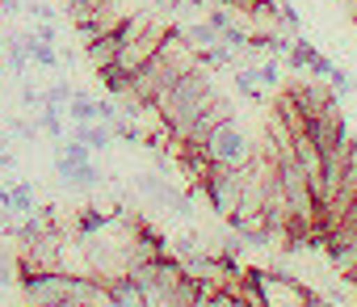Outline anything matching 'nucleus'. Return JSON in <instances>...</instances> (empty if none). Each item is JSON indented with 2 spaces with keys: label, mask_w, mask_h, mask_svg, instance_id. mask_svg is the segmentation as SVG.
I'll return each mask as SVG.
<instances>
[{
  "label": "nucleus",
  "mask_w": 357,
  "mask_h": 307,
  "mask_svg": "<svg viewBox=\"0 0 357 307\" xmlns=\"http://www.w3.org/2000/svg\"><path fill=\"white\" fill-rule=\"evenodd\" d=\"M38 130H43V135H51V139H63V135H68L63 110H51V105H43V110H38Z\"/></svg>",
  "instance_id": "nucleus-16"
},
{
  "label": "nucleus",
  "mask_w": 357,
  "mask_h": 307,
  "mask_svg": "<svg viewBox=\"0 0 357 307\" xmlns=\"http://www.w3.org/2000/svg\"><path fill=\"white\" fill-rule=\"evenodd\" d=\"M164 38H168V26L151 13V22H147L139 34H130V38L122 43V51H118V68L135 76V72H139V68H143V63L160 51V43H164Z\"/></svg>",
  "instance_id": "nucleus-3"
},
{
  "label": "nucleus",
  "mask_w": 357,
  "mask_h": 307,
  "mask_svg": "<svg viewBox=\"0 0 357 307\" xmlns=\"http://www.w3.org/2000/svg\"><path fill=\"white\" fill-rule=\"evenodd\" d=\"M202 151H206V160H211V165H227V169L248 165V160L257 156V147H252L248 130H244L236 118H231V122H223V126H215V130L206 135Z\"/></svg>",
  "instance_id": "nucleus-2"
},
{
  "label": "nucleus",
  "mask_w": 357,
  "mask_h": 307,
  "mask_svg": "<svg viewBox=\"0 0 357 307\" xmlns=\"http://www.w3.org/2000/svg\"><path fill=\"white\" fill-rule=\"evenodd\" d=\"M206 26H211V30H219V38H223V30H227V26H236V22H231L227 5H219V9H211V13H206Z\"/></svg>",
  "instance_id": "nucleus-23"
},
{
  "label": "nucleus",
  "mask_w": 357,
  "mask_h": 307,
  "mask_svg": "<svg viewBox=\"0 0 357 307\" xmlns=\"http://www.w3.org/2000/svg\"><path fill=\"white\" fill-rule=\"evenodd\" d=\"M349 286H353V290H357V269H353V274H349Z\"/></svg>",
  "instance_id": "nucleus-34"
},
{
  "label": "nucleus",
  "mask_w": 357,
  "mask_h": 307,
  "mask_svg": "<svg viewBox=\"0 0 357 307\" xmlns=\"http://www.w3.org/2000/svg\"><path fill=\"white\" fill-rule=\"evenodd\" d=\"M97 76H101V84H105V93H109V97H122V93L130 89V72H122L118 63H109V68H101Z\"/></svg>",
  "instance_id": "nucleus-15"
},
{
  "label": "nucleus",
  "mask_w": 357,
  "mask_h": 307,
  "mask_svg": "<svg viewBox=\"0 0 357 307\" xmlns=\"http://www.w3.org/2000/svg\"><path fill=\"white\" fill-rule=\"evenodd\" d=\"M357 240V198L349 202V211H344V219H340V227L324 240V248H328V257H336V253H344L349 244Z\"/></svg>",
  "instance_id": "nucleus-10"
},
{
  "label": "nucleus",
  "mask_w": 357,
  "mask_h": 307,
  "mask_svg": "<svg viewBox=\"0 0 357 307\" xmlns=\"http://www.w3.org/2000/svg\"><path fill=\"white\" fill-rule=\"evenodd\" d=\"M26 13H30L34 22H55V9H51V5H43V0H30Z\"/></svg>",
  "instance_id": "nucleus-28"
},
{
  "label": "nucleus",
  "mask_w": 357,
  "mask_h": 307,
  "mask_svg": "<svg viewBox=\"0 0 357 307\" xmlns=\"http://www.w3.org/2000/svg\"><path fill=\"white\" fill-rule=\"evenodd\" d=\"M265 299H269V307H303L307 286L286 278V274H265Z\"/></svg>",
  "instance_id": "nucleus-6"
},
{
  "label": "nucleus",
  "mask_w": 357,
  "mask_h": 307,
  "mask_svg": "<svg viewBox=\"0 0 357 307\" xmlns=\"http://www.w3.org/2000/svg\"><path fill=\"white\" fill-rule=\"evenodd\" d=\"M34 38L55 47V43H59V30H55V22H38V26H34Z\"/></svg>",
  "instance_id": "nucleus-29"
},
{
  "label": "nucleus",
  "mask_w": 357,
  "mask_h": 307,
  "mask_svg": "<svg viewBox=\"0 0 357 307\" xmlns=\"http://www.w3.org/2000/svg\"><path fill=\"white\" fill-rule=\"evenodd\" d=\"M72 122H93L97 118V101L89 97V93H80V89H72V101H68V110H63Z\"/></svg>",
  "instance_id": "nucleus-14"
},
{
  "label": "nucleus",
  "mask_w": 357,
  "mask_h": 307,
  "mask_svg": "<svg viewBox=\"0 0 357 307\" xmlns=\"http://www.w3.org/2000/svg\"><path fill=\"white\" fill-rule=\"evenodd\" d=\"M30 63H38V68H55L59 63V51L51 43H38L34 30H30Z\"/></svg>",
  "instance_id": "nucleus-17"
},
{
  "label": "nucleus",
  "mask_w": 357,
  "mask_h": 307,
  "mask_svg": "<svg viewBox=\"0 0 357 307\" xmlns=\"http://www.w3.org/2000/svg\"><path fill=\"white\" fill-rule=\"evenodd\" d=\"M236 118V105H231V97H223L219 89L211 93V101L202 105V114H198V122H194V130H190V139H181V143H206V135L215 130V126H223V122H231Z\"/></svg>",
  "instance_id": "nucleus-4"
},
{
  "label": "nucleus",
  "mask_w": 357,
  "mask_h": 307,
  "mask_svg": "<svg viewBox=\"0 0 357 307\" xmlns=\"http://www.w3.org/2000/svg\"><path fill=\"white\" fill-rule=\"evenodd\" d=\"M340 5H344V13H349V17L357 22V0H340Z\"/></svg>",
  "instance_id": "nucleus-33"
},
{
  "label": "nucleus",
  "mask_w": 357,
  "mask_h": 307,
  "mask_svg": "<svg viewBox=\"0 0 357 307\" xmlns=\"http://www.w3.org/2000/svg\"><path fill=\"white\" fill-rule=\"evenodd\" d=\"M9 135H22V139H38L43 130H38V122H26V118H13V122H9Z\"/></svg>",
  "instance_id": "nucleus-27"
},
{
  "label": "nucleus",
  "mask_w": 357,
  "mask_h": 307,
  "mask_svg": "<svg viewBox=\"0 0 357 307\" xmlns=\"http://www.w3.org/2000/svg\"><path fill=\"white\" fill-rule=\"evenodd\" d=\"M101 282H105L109 307H143V294H139V286H135L130 274H114V278H101Z\"/></svg>",
  "instance_id": "nucleus-8"
},
{
  "label": "nucleus",
  "mask_w": 357,
  "mask_h": 307,
  "mask_svg": "<svg viewBox=\"0 0 357 307\" xmlns=\"http://www.w3.org/2000/svg\"><path fill=\"white\" fill-rule=\"evenodd\" d=\"M68 135H72V139H80L89 151H105V147L114 143V130H109L105 122H97V118H93V122H72V130H68Z\"/></svg>",
  "instance_id": "nucleus-9"
},
{
  "label": "nucleus",
  "mask_w": 357,
  "mask_h": 307,
  "mask_svg": "<svg viewBox=\"0 0 357 307\" xmlns=\"http://www.w3.org/2000/svg\"><path fill=\"white\" fill-rule=\"evenodd\" d=\"M311 55H315V47H311V43H303V38H294V43H290V51H286V63H290V68H298V72H307Z\"/></svg>",
  "instance_id": "nucleus-19"
},
{
  "label": "nucleus",
  "mask_w": 357,
  "mask_h": 307,
  "mask_svg": "<svg viewBox=\"0 0 357 307\" xmlns=\"http://www.w3.org/2000/svg\"><path fill=\"white\" fill-rule=\"evenodd\" d=\"M5 190H9V202H5V207H9L13 215H22V219H26V215L38 207V202H34V186H30V181H9Z\"/></svg>",
  "instance_id": "nucleus-11"
},
{
  "label": "nucleus",
  "mask_w": 357,
  "mask_h": 307,
  "mask_svg": "<svg viewBox=\"0 0 357 307\" xmlns=\"http://www.w3.org/2000/svg\"><path fill=\"white\" fill-rule=\"evenodd\" d=\"M68 101H72V84H63V80L43 93V105H51V110H68Z\"/></svg>",
  "instance_id": "nucleus-21"
},
{
  "label": "nucleus",
  "mask_w": 357,
  "mask_h": 307,
  "mask_svg": "<svg viewBox=\"0 0 357 307\" xmlns=\"http://www.w3.org/2000/svg\"><path fill=\"white\" fill-rule=\"evenodd\" d=\"M332 265H336V269H340V274L349 278V274L357 269V240H353V244H349L344 253H336V257H332Z\"/></svg>",
  "instance_id": "nucleus-22"
},
{
  "label": "nucleus",
  "mask_w": 357,
  "mask_h": 307,
  "mask_svg": "<svg viewBox=\"0 0 357 307\" xmlns=\"http://www.w3.org/2000/svg\"><path fill=\"white\" fill-rule=\"evenodd\" d=\"M307 72H311L315 80H328V76H332V59H324V55L315 51V55H311V63H307Z\"/></svg>",
  "instance_id": "nucleus-26"
},
{
  "label": "nucleus",
  "mask_w": 357,
  "mask_h": 307,
  "mask_svg": "<svg viewBox=\"0 0 357 307\" xmlns=\"http://www.w3.org/2000/svg\"><path fill=\"white\" fill-rule=\"evenodd\" d=\"M22 105H26V110H34V114H38V110H43V93H38V89H34V84H22Z\"/></svg>",
  "instance_id": "nucleus-30"
},
{
  "label": "nucleus",
  "mask_w": 357,
  "mask_h": 307,
  "mask_svg": "<svg viewBox=\"0 0 357 307\" xmlns=\"http://www.w3.org/2000/svg\"><path fill=\"white\" fill-rule=\"evenodd\" d=\"M55 173L63 177V186H68V190H80V194L97 190V186H101V177H105V173H101L93 160L76 165V160H68V156H55Z\"/></svg>",
  "instance_id": "nucleus-5"
},
{
  "label": "nucleus",
  "mask_w": 357,
  "mask_h": 307,
  "mask_svg": "<svg viewBox=\"0 0 357 307\" xmlns=\"http://www.w3.org/2000/svg\"><path fill=\"white\" fill-rule=\"evenodd\" d=\"M118 51H122V34H118V30H109V34H101V38L84 43V55H89V63H93V72H101V68L118 63Z\"/></svg>",
  "instance_id": "nucleus-7"
},
{
  "label": "nucleus",
  "mask_w": 357,
  "mask_h": 307,
  "mask_svg": "<svg viewBox=\"0 0 357 307\" xmlns=\"http://www.w3.org/2000/svg\"><path fill=\"white\" fill-rule=\"evenodd\" d=\"M9 282H17V261L0 248V286H9Z\"/></svg>",
  "instance_id": "nucleus-25"
},
{
  "label": "nucleus",
  "mask_w": 357,
  "mask_h": 307,
  "mask_svg": "<svg viewBox=\"0 0 357 307\" xmlns=\"http://www.w3.org/2000/svg\"><path fill=\"white\" fill-rule=\"evenodd\" d=\"M185 9V0H155V13L160 17H172V13H181Z\"/></svg>",
  "instance_id": "nucleus-31"
},
{
  "label": "nucleus",
  "mask_w": 357,
  "mask_h": 307,
  "mask_svg": "<svg viewBox=\"0 0 357 307\" xmlns=\"http://www.w3.org/2000/svg\"><path fill=\"white\" fill-rule=\"evenodd\" d=\"M63 5H68V17L80 26V22H89V17H93L101 5H105V0H63Z\"/></svg>",
  "instance_id": "nucleus-20"
},
{
  "label": "nucleus",
  "mask_w": 357,
  "mask_h": 307,
  "mask_svg": "<svg viewBox=\"0 0 357 307\" xmlns=\"http://www.w3.org/2000/svg\"><path fill=\"white\" fill-rule=\"evenodd\" d=\"M118 114H122L118 97H101V101H97V122H105V126H109V122H114Z\"/></svg>",
  "instance_id": "nucleus-24"
},
{
  "label": "nucleus",
  "mask_w": 357,
  "mask_h": 307,
  "mask_svg": "<svg viewBox=\"0 0 357 307\" xmlns=\"http://www.w3.org/2000/svg\"><path fill=\"white\" fill-rule=\"evenodd\" d=\"M211 93H215V72L211 68H202V63H194L176 84H168L160 97H155V118H160V126L168 130V139L172 143H181V139H190V130H194V122H198V114H202V105L211 101Z\"/></svg>",
  "instance_id": "nucleus-1"
},
{
  "label": "nucleus",
  "mask_w": 357,
  "mask_h": 307,
  "mask_svg": "<svg viewBox=\"0 0 357 307\" xmlns=\"http://www.w3.org/2000/svg\"><path fill=\"white\" fill-rule=\"evenodd\" d=\"M0 13H5V17H17V13H22V0H0Z\"/></svg>",
  "instance_id": "nucleus-32"
},
{
  "label": "nucleus",
  "mask_w": 357,
  "mask_h": 307,
  "mask_svg": "<svg viewBox=\"0 0 357 307\" xmlns=\"http://www.w3.org/2000/svg\"><path fill=\"white\" fill-rule=\"evenodd\" d=\"M185 30V43H190V51L194 55H202V51H211V47H219L223 38H219V30H211L206 22H198V26H181Z\"/></svg>",
  "instance_id": "nucleus-12"
},
{
  "label": "nucleus",
  "mask_w": 357,
  "mask_h": 307,
  "mask_svg": "<svg viewBox=\"0 0 357 307\" xmlns=\"http://www.w3.org/2000/svg\"><path fill=\"white\" fill-rule=\"evenodd\" d=\"M236 89H240L248 101H265V89H261V80H257V63H240V68H236Z\"/></svg>",
  "instance_id": "nucleus-13"
},
{
  "label": "nucleus",
  "mask_w": 357,
  "mask_h": 307,
  "mask_svg": "<svg viewBox=\"0 0 357 307\" xmlns=\"http://www.w3.org/2000/svg\"><path fill=\"white\" fill-rule=\"evenodd\" d=\"M257 80H261V89H278V84H282V59H278V55L261 59V63H257Z\"/></svg>",
  "instance_id": "nucleus-18"
}]
</instances>
